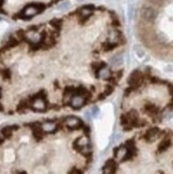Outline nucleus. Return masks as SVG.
<instances>
[{
    "instance_id": "bb28decb",
    "label": "nucleus",
    "mask_w": 173,
    "mask_h": 174,
    "mask_svg": "<svg viewBox=\"0 0 173 174\" xmlns=\"http://www.w3.org/2000/svg\"><path fill=\"white\" fill-rule=\"evenodd\" d=\"M77 1H78V2H81V1H84V0H77Z\"/></svg>"
},
{
    "instance_id": "412c9836",
    "label": "nucleus",
    "mask_w": 173,
    "mask_h": 174,
    "mask_svg": "<svg viewBox=\"0 0 173 174\" xmlns=\"http://www.w3.org/2000/svg\"><path fill=\"white\" fill-rule=\"evenodd\" d=\"M67 174H84L82 172V170H80V169H77V168H73L71 171H70Z\"/></svg>"
},
{
    "instance_id": "2eb2a0df",
    "label": "nucleus",
    "mask_w": 173,
    "mask_h": 174,
    "mask_svg": "<svg viewBox=\"0 0 173 174\" xmlns=\"http://www.w3.org/2000/svg\"><path fill=\"white\" fill-rule=\"evenodd\" d=\"M170 145H171V139H168V138L164 139L158 145V152H160V153L166 152L170 148Z\"/></svg>"
},
{
    "instance_id": "39448f33",
    "label": "nucleus",
    "mask_w": 173,
    "mask_h": 174,
    "mask_svg": "<svg viewBox=\"0 0 173 174\" xmlns=\"http://www.w3.org/2000/svg\"><path fill=\"white\" fill-rule=\"evenodd\" d=\"M160 133H161V131H160L159 128L153 127L147 131V134H145V136H144V139L147 141V142H153V141L157 140V139L159 138Z\"/></svg>"
},
{
    "instance_id": "dca6fc26",
    "label": "nucleus",
    "mask_w": 173,
    "mask_h": 174,
    "mask_svg": "<svg viewBox=\"0 0 173 174\" xmlns=\"http://www.w3.org/2000/svg\"><path fill=\"white\" fill-rule=\"evenodd\" d=\"M144 109H145V111H147V113L150 114V115H154V114L158 113V108L155 105H153V104H147V105H145Z\"/></svg>"
},
{
    "instance_id": "6ab92c4d",
    "label": "nucleus",
    "mask_w": 173,
    "mask_h": 174,
    "mask_svg": "<svg viewBox=\"0 0 173 174\" xmlns=\"http://www.w3.org/2000/svg\"><path fill=\"white\" fill-rule=\"evenodd\" d=\"M50 25H51V26H54L55 28L59 29L60 27H61V25H62V21H61V19H52V21H50Z\"/></svg>"
},
{
    "instance_id": "f8f14e48",
    "label": "nucleus",
    "mask_w": 173,
    "mask_h": 174,
    "mask_svg": "<svg viewBox=\"0 0 173 174\" xmlns=\"http://www.w3.org/2000/svg\"><path fill=\"white\" fill-rule=\"evenodd\" d=\"M97 73H99L97 77H99V78H102V79H108L111 77V72H110V69L107 68L106 65L99 68V71H97Z\"/></svg>"
},
{
    "instance_id": "cd10ccee",
    "label": "nucleus",
    "mask_w": 173,
    "mask_h": 174,
    "mask_svg": "<svg viewBox=\"0 0 173 174\" xmlns=\"http://www.w3.org/2000/svg\"><path fill=\"white\" fill-rule=\"evenodd\" d=\"M0 95H1V92H0Z\"/></svg>"
},
{
    "instance_id": "0eeeda50",
    "label": "nucleus",
    "mask_w": 173,
    "mask_h": 174,
    "mask_svg": "<svg viewBox=\"0 0 173 174\" xmlns=\"http://www.w3.org/2000/svg\"><path fill=\"white\" fill-rule=\"evenodd\" d=\"M141 17L145 21H153L156 17V13H155L154 9L151 7H147L141 11Z\"/></svg>"
},
{
    "instance_id": "aec40b11",
    "label": "nucleus",
    "mask_w": 173,
    "mask_h": 174,
    "mask_svg": "<svg viewBox=\"0 0 173 174\" xmlns=\"http://www.w3.org/2000/svg\"><path fill=\"white\" fill-rule=\"evenodd\" d=\"M0 73H1V76L3 77L4 79H7V80L11 78V72H10L9 69H3V71H1Z\"/></svg>"
},
{
    "instance_id": "1a4fd4ad",
    "label": "nucleus",
    "mask_w": 173,
    "mask_h": 174,
    "mask_svg": "<svg viewBox=\"0 0 173 174\" xmlns=\"http://www.w3.org/2000/svg\"><path fill=\"white\" fill-rule=\"evenodd\" d=\"M94 11V6L93 4H88V6H84L80 9V17L82 19H88L90 16L93 14Z\"/></svg>"
},
{
    "instance_id": "f03ea898",
    "label": "nucleus",
    "mask_w": 173,
    "mask_h": 174,
    "mask_svg": "<svg viewBox=\"0 0 173 174\" xmlns=\"http://www.w3.org/2000/svg\"><path fill=\"white\" fill-rule=\"evenodd\" d=\"M142 80H143V76H142L141 72L140 71H134L132 74H130V76L128 77V84L132 88L130 89H136L138 87H140V84L142 83Z\"/></svg>"
},
{
    "instance_id": "423d86ee",
    "label": "nucleus",
    "mask_w": 173,
    "mask_h": 174,
    "mask_svg": "<svg viewBox=\"0 0 173 174\" xmlns=\"http://www.w3.org/2000/svg\"><path fill=\"white\" fill-rule=\"evenodd\" d=\"M65 125L71 129H77L81 127L82 123L77 116H67L65 119Z\"/></svg>"
},
{
    "instance_id": "c85d7f7f",
    "label": "nucleus",
    "mask_w": 173,
    "mask_h": 174,
    "mask_svg": "<svg viewBox=\"0 0 173 174\" xmlns=\"http://www.w3.org/2000/svg\"><path fill=\"white\" fill-rule=\"evenodd\" d=\"M0 21H1V18H0Z\"/></svg>"
},
{
    "instance_id": "9d476101",
    "label": "nucleus",
    "mask_w": 173,
    "mask_h": 174,
    "mask_svg": "<svg viewBox=\"0 0 173 174\" xmlns=\"http://www.w3.org/2000/svg\"><path fill=\"white\" fill-rule=\"evenodd\" d=\"M41 128L43 130V133H54L55 130L57 129V124L52 121H48V122H44L43 124L41 125Z\"/></svg>"
},
{
    "instance_id": "a211bd4d",
    "label": "nucleus",
    "mask_w": 173,
    "mask_h": 174,
    "mask_svg": "<svg viewBox=\"0 0 173 174\" xmlns=\"http://www.w3.org/2000/svg\"><path fill=\"white\" fill-rule=\"evenodd\" d=\"M111 61H112V64H113V65H119V64L122 63L123 59L121 56H115L111 59Z\"/></svg>"
},
{
    "instance_id": "b1692460",
    "label": "nucleus",
    "mask_w": 173,
    "mask_h": 174,
    "mask_svg": "<svg viewBox=\"0 0 173 174\" xmlns=\"http://www.w3.org/2000/svg\"><path fill=\"white\" fill-rule=\"evenodd\" d=\"M0 111H3V106L0 104Z\"/></svg>"
},
{
    "instance_id": "f257e3e1",
    "label": "nucleus",
    "mask_w": 173,
    "mask_h": 174,
    "mask_svg": "<svg viewBox=\"0 0 173 174\" xmlns=\"http://www.w3.org/2000/svg\"><path fill=\"white\" fill-rule=\"evenodd\" d=\"M45 10V6L44 4H29V6H27L26 8L22 11L21 13V17L22 18H31V17L37 15L39 13H42Z\"/></svg>"
},
{
    "instance_id": "20e7f679",
    "label": "nucleus",
    "mask_w": 173,
    "mask_h": 174,
    "mask_svg": "<svg viewBox=\"0 0 173 174\" xmlns=\"http://www.w3.org/2000/svg\"><path fill=\"white\" fill-rule=\"evenodd\" d=\"M31 106L36 111H44L46 109V103H45L44 98L39 95L34 96V99H32Z\"/></svg>"
},
{
    "instance_id": "4be33fe9",
    "label": "nucleus",
    "mask_w": 173,
    "mask_h": 174,
    "mask_svg": "<svg viewBox=\"0 0 173 174\" xmlns=\"http://www.w3.org/2000/svg\"><path fill=\"white\" fill-rule=\"evenodd\" d=\"M70 8V2H64V3H62L61 6L59 7V10H66Z\"/></svg>"
},
{
    "instance_id": "ddd939ff",
    "label": "nucleus",
    "mask_w": 173,
    "mask_h": 174,
    "mask_svg": "<svg viewBox=\"0 0 173 174\" xmlns=\"http://www.w3.org/2000/svg\"><path fill=\"white\" fill-rule=\"evenodd\" d=\"M120 40H121V33H120L119 31H112L111 33H110V35H109L108 43L114 44V45L118 46Z\"/></svg>"
},
{
    "instance_id": "9b49d317",
    "label": "nucleus",
    "mask_w": 173,
    "mask_h": 174,
    "mask_svg": "<svg viewBox=\"0 0 173 174\" xmlns=\"http://www.w3.org/2000/svg\"><path fill=\"white\" fill-rule=\"evenodd\" d=\"M18 128V126L16 125H11V126H6V127H3L1 129V136L3 137V138H11L12 135H13V131L16 130V129Z\"/></svg>"
},
{
    "instance_id": "f3484780",
    "label": "nucleus",
    "mask_w": 173,
    "mask_h": 174,
    "mask_svg": "<svg viewBox=\"0 0 173 174\" xmlns=\"http://www.w3.org/2000/svg\"><path fill=\"white\" fill-rule=\"evenodd\" d=\"M32 130H33V136L37 141L41 140L43 137V130H42L41 126H34L32 125Z\"/></svg>"
},
{
    "instance_id": "6e6552de",
    "label": "nucleus",
    "mask_w": 173,
    "mask_h": 174,
    "mask_svg": "<svg viewBox=\"0 0 173 174\" xmlns=\"http://www.w3.org/2000/svg\"><path fill=\"white\" fill-rule=\"evenodd\" d=\"M117 170V162L113 159H108L103 168V173L104 174H114Z\"/></svg>"
},
{
    "instance_id": "393cba45",
    "label": "nucleus",
    "mask_w": 173,
    "mask_h": 174,
    "mask_svg": "<svg viewBox=\"0 0 173 174\" xmlns=\"http://www.w3.org/2000/svg\"><path fill=\"white\" fill-rule=\"evenodd\" d=\"M17 174H27V172H25V171H22V172L17 173Z\"/></svg>"
},
{
    "instance_id": "5701e85b",
    "label": "nucleus",
    "mask_w": 173,
    "mask_h": 174,
    "mask_svg": "<svg viewBox=\"0 0 173 174\" xmlns=\"http://www.w3.org/2000/svg\"><path fill=\"white\" fill-rule=\"evenodd\" d=\"M150 1H151L152 3H154V4H157V6H159V4H161V3H162V1H164V0H150Z\"/></svg>"
},
{
    "instance_id": "4468645a",
    "label": "nucleus",
    "mask_w": 173,
    "mask_h": 174,
    "mask_svg": "<svg viewBox=\"0 0 173 174\" xmlns=\"http://www.w3.org/2000/svg\"><path fill=\"white\" fill-rule=\"evenodd\" d=\"M18 43H19L18 39H17V38H14V36H11V38H10V39L7 41L6 45H4V47H3V49H2V50H6V49L13 48V47L18 45Z\"/></svg>"
},
{
    "instance_id": "7ed1b4c3",
    "label": "nucleus",
    "mask_w": 173,
    "mask_h": 174,
    "mask_svg": "<svg viewBox=\"0 0 173 174\" xmlns=\"http://www.w3.org/2000/svg\"><path fill=\"white\" fill-rule=\"evenodd\" d=\"M70 104L74 109H79L86 104V97L84 95H79V94H74L70 99Z\"/></svg>"
},
{
    "instance_id": "a878e982",
    "label": "nucleus",
    "mask_w": 173,
    "mask_h": 174,
    "mask_svg": "<svg viewBox=\"0 0 173 174\" xmlns=\"http://www.w3.org/2000/svg\"><path fill=\"white\" fill-rule=\"evenodd\" d=\"M2 3H3V0H0V7L2 6Z\"/></svg>"
}]
</instances>
